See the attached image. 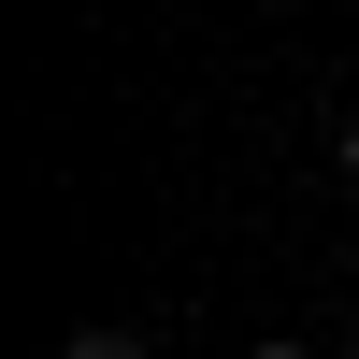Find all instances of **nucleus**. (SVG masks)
<instances>
[{"mask_svg":"<svg viewBox=\"0 0 359 359\" xmlns=\"http://www.w3.org/2000/svg\"><path fill=\"white\" fill-rule=\"evenodd\" d=\"M57 359H144V331H72Z\"/></svg>","mask_w":359,"mask_h":359,"instance_id":"1","label":"nucleus"},{"mask_svg":"<svg viewBox=\"0 0 359 359\" xmlns=\"http://www.w3.org/2000/svg\"><path fill=\"white\" fill-rule=\"evenodd\" d=\"M331 158H345V187H359V115H345V144H331Z\"/></svg>","mask_w":359,"mask_h":359,"instance_id":"2","label":"nucleus"},{"mask_svg":"<svg viewBox=\"0 0 359 359\" xmlns=\"http://www.w3.org/2000/svg\"><path fill=\"white\" fill-rule=\"evenodd\" d=\"M259 359H316V345H259Z\"/></svg>","mask_w":359,"mask_h":359,"instance_id":"3","label":"nucleus"}]
</instances>
